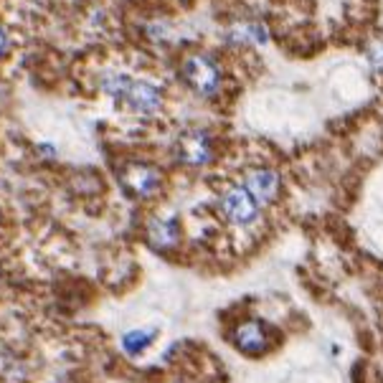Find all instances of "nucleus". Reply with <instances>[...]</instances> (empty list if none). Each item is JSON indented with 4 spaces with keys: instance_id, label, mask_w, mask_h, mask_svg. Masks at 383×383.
<instances>
[{
    "instance_id": "7",
    "label": "nucleus",
    "mask_w": 383,
    "mask_h": 383,
    "mask_svg": "<svg viewBox=\"0 0 383 383\" xmlns=\"http://www.w3.org/2000/svg\"><path fill=\"white\" fill-rule=\"evenodd\" d=\"M231 343L236 350H242L244 356H262L272 345L269 343V330L259 320H244L233 327Z\"/></svg>"
},
{
    "instance_id": "14",
    "label": "nucleus",
    "mask_w": 383,
    "mask_h": 383,
    "mask_svg": "<svg viewBox=\"0 0 383 383\" xmlns=\"http://www.w3.org/2000/svg\"><path fill=\"white\" fill-rule=\"evenodd\" d=\"M3 229H5V216H3V209H0V233H3Z\"/></svg>"
},
{
    "instance_id": "10",
    "label": "nucleus",
    "mask_w": 383,
    "mask_h": 383,
    "mask_svg": "<svg viewBox=\"0 0 383 383\" xmlns=\"http://www.w3.org/2000/svg\"><path fill=\"white\" fill-rule=\"evenodd\" d=\"M155 335H158V330H142V327H137V330H127V333L122 335L119 345H122V350H125V356L137 358V356H142L145 350L150 348L152 340H155Z\"/></svg>"
},
{
    "instance_id": "6",
    "label": "nucleus",
    "mask_w": 383,
    "mask_h": 383,
    "mask_svg": "<svg viewBox=\"0 0 383 383\" xmlns=\"http://www.w3.org/2000/svg\"><path fill=\"white\" fill-rule=\"evenodd\" d=\"M145 239L155 251H175L183 242V231H181V224L175 218L167 216H152L145 226Z\"/></svg>"
},
{
    "instance_id": "12",
    "label": "nucleus",
    "mask_w": 383,
    "mask_h": 383,
    "mask_svg": "<svg viewBox=\"0 0 383 383\" xmlns=\"http://www.w3.org/2000/svg\"><path fill=\"white\" fill-rule=\"evenodd\" d=\"M368 61L375 71H383V38H375L368 49Z\"/></svg>"
},
{
    "instance_id": "13",
    "label": "nucleus",
    "mask_w": 383,
    "mask_h": 383,
    "mask_svg": "<svg viewBox=\"0 0 383 383\" xmlns=\"http://www.w3.org/2000/svg\"><path fill=\"white\" fill-rule=\"evenodd\" d=\"M8 51H10V36H8V31L0 25V58L5 56Z\"/></svg>"
},
{
    "instance_id": "1",
    "label": "nucleus",
    "mask_w": 383,
    "mask_h": 383,
    "mask_svg": "<svg viewBox=\"0 0 383 383\" xmlns=\"http://www.w3.org/2000/svg\"><path fill=\"white\" fill-rule=\"evenodd\" d=\"M181 76L188 84V89L198 94L200 100H213L221 92V69L211 56L188 54L181 61Z\"/></svg>"
},
{
    "instance_id": "3",
    "label": "nucleus",
    "mask_w": 383,
    "mask_h": 383,
    "mask_svg": "<svg viewBox=\"0 0 383 383\" xmlns=\"http://www.w3.org/2000/svg\"><path fill=\"white\" fill-rule=\"evenodd\" d=\"M119 183L132 198L150 200L163 188V173L150 163H127L119 173Z\"/></svg>"
},
{
    "instance_id": "9",
    "label": "nucleus",
    "mask_w": 383,
    "mask_h": 383,
    "mask_svg": "<svg viewBox=\"0 0 383 383\" xmlns=\"http://www.w3.org/2000/svg\"><path fill=\"white\" fill-rule=\"evenodd\" d=\"M34 375L31 360L21 356L10 345H0V381L3 383H28Z\"/></svg>"
},
{
    "instance_id": "5",
    "label": "nucleus",
    "mask_w": 383,
    "mask_h": 383,
    "mask_svg": "<svg viewBox=\"0 0 383 383\" xmlns=\"http://www.w3.org/2000/svg\"><path fill=\"white\" fill-rule=\"evenodd\" d=\"M122 104H125L132 115L140 117H155L163 109V92L155 84L142 82V79H130L125 94H122Z\"/></svg>"
},
{
    "instance_id": "8",
    "label": "nucleus",
    "mask_w": 383,
    "mask_h": 383,
    "mask_svg": "<svg viewBox=\"0 0 383 383\" xmlns=\"http://www.w3.org/2000/svg\"><path fill=\"white\" fill-rule=\"evenodd\" d=\"M244 188L249 191V196L257 200L259 206H269V203H275L279 198L282 181L269 167H254V170L244 175Z\"/></svg>"
},
{
    "instance_id": "4",
    "label": "nucleus",
    "mask_w": 383,
    "mask_h": 383,
    "mask_svg": "<svg viewBox=\"0 0 383 383\" xmlns=\"http://www.w3.org/2000/svg\"><path fill=\"white\" fill-rule=\"evenodd\" d=\"M175 158H178V163H183V165H188V167L209 165L211 160H213V137H211L206 130H200V127L185 130V132L178 137Z\"/></svg>"
},
{
    "instance_id": "2",
    "label": "nucleus",
    "mask_w": 383,
    "mask_h": 383,
    "mask_svg": "<svg viewBox=\"0 0 383 383\" xmlns=\"http://www.w3.org/2000/svg\"><path fill=\"white\" fill-rule=\"evenodd\" d=\"M259 206L257 200L251 198L249 191L244 185H229L221 196H218V211L221 216L236 229H249L259 221Z\"/></svg>"
},
{
    "instance_id": "11",
    "label": "nucleus",
    "mask_w": 383,
    "mask_h": 383,
    "mask_svg": "<svg viewBox=\"0 0 383 383\" xmlns=\"http://www.w3.org/2000/svg\"><path fill=\"white\" fill-rule=\"evenodd\" d=\"M231 41H246V43H264L267 41V31L262 28L259 23H239V25H233V31H231Z\"/></svg>"
}]
</instances>
